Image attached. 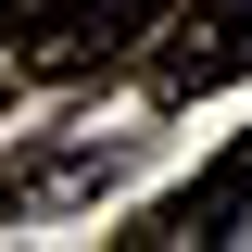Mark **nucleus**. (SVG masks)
Segmentation results:
<instances>
[{"label": "nucleus", "instance_id": "f257e3e1", "mask_svg": "<svg viewBox=\"0 0 252 252\" xmlns=\"http://www.w3.org/2000/svg\"><path fill=\"white\" fill-rule=\"evenodd\" d=\"M227 76H252V0H177V26L152 51V101H202Z\"/></svg>", "mask_w": 252, "mask_h": 252}, {"label": "nucleus", "instance_id": "f03ea898", "mask_svg": "<svg viewBox=\"0 0 252 252\" xmlns=\"http://www.w3.org/2000/svg\"><path fill=\"white\" fill-rule=\"evenodd\" d=\"M202 240H252V126L227 139L215 177H189L177 202H152V215L126 227V252H202Z\"/></svg>", "mask_w": 252, "mask_h": 252}, {"label": "nucleus", "instance_id": "7ed1b4c3", "mask_svg": "<svg viewBox=\"0 0 252 252\" xmlns=\"http://www.w3.org/2000/svg\"><path fill=\"white\" fill-rule=\"evenodd\" d=\"M152 26H177V0H51V38H26L38 76H89V63L139 51Z\"/></svg>", "mask_w": 252, "mask_h": 252}, {"label": "nucleus", "instance_id": "20e7f679", "mask_svg": "<svg viewBox=\"0 0 252 252\" xmlns=\"http://www.w3.org/2000/svg\"><path fill=\"white\" fill-rule=\"evenodd\" d=\"M101 177H114V152H101V139L0 164V227H26V215H63V202H101Z\"/></svg>", "mask_w": 252, "mask_h": 252}]
</instances>
